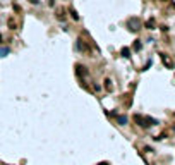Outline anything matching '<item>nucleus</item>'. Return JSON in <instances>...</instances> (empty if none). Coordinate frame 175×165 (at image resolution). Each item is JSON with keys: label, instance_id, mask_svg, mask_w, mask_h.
Wrapping results in <instances>:
<instances>
[{"label": "nucleus", "instance_id": "nucleus-2", "mask_svg": "<svg viewBox=\"0 0 175 165\" xmlns=\"http://www.w3.org/2000/svg\"><path fill=\"white\" fill-rule=\"evenodd\" d=\"M127 28L131 31H139L141 29V21L137 17H131V19H127Z\"/></svg>", "mask_w": 175, "mask_h": 165}, {"label": "nucleus", "instance_id": "nucleus-1", "mask_svg": "<svg viewBox=\"0 0 175 165\" xmlns=\"http://www.w3.org/2000/svg\"><path fill=\"white\" fill-rule=\"evenodd\" d=\"M134 121L141 126V127H148V126H153V124H156V121L155 119H150V117H143V115H136L134 117Z\"/></svg>", "mask_w": 175, "mask_h": 165}, {"label": "nucleus", "instance_id": "nucleus-7", "mask_svg": "<svg viewBox=\"0 0 175 165\" xmlns=\"http://www.w3.org/2000/svg\"><path fill=\"white\" fill-rule=\"evenodd\" d=\"M119 124H127V117H119Z\"/></svg>", "mask_w": 175, "mask_h": 165}, {"label": "nucleus", "instance_id": "nucleus-6", "mask_svg": "<svg viewBox=\"0 0 175 165\" xmlns=\"http://www.w3.org/2000/svg\"><path fill=\"white\" fill-rule=\"evenodd\" d=\"M122 55H124L125 59H129V57H131V55H129V48H124V50H122Z\"/></svg>", "mask_w": 175, "mask_h": 165}, {"label": "nucleus", "instance_id": "nucleus-3", "mask_svg": "<svg viewBox=\"0 0 175 165\" xmlns=\"http://www.w3.org/2000/svg\"><path fill=\"white\" fill-rule=\"evenodd\" d=\"M77 50H79V52H88V50H89V46H88L82 40H77Z\"/></svg>", "mask_w": 175, "mask_h": 165}, {"label": "nucleus", "instance_id": "nucleus-5", "mask_svg": "<svg viewBox=\"0 0 175 165\" xmlns=\"http://www.w3.org/2000/svg\"><path fill=\"white\" fill-rule=\"evenodd\" d=\"M162 59H163V62H165V64H167L168 67H172V65H174V64H172V62H170V60L167 59V55H162Z\"/></svg>", "mask_w": 175, "mask_h": 165}, {"label": "nucleus", "instance_id": "nucleus-9", "mask_svg": "<svg viewBox=\"0 0 175 165\" xmlns=\"http://www.w3.org/2000/svg\"><path fill=\"white\" fill-rule=\"evenodd\" d=\"M70 14H72V17H74V19H76V21H77V19H79V15H77V12H76V10H70Z\"/></svg>", "mask_w": 175, "mask_h": 165}, {"label": "nucleus", "instance_id": "nucleus-10", "mask_svg": "<svg viewBox=\"0 0 175 165\" xmlns=\"http://www.w3.org/2000/svg\"><path fill=\"white\" fill-rule=\"evenodd\" d=\"M0 41H2V34H0Z\"/></svg>", "mask_w": 175, "mask_h": 165}, {"label": "nucleus", "instance_id": "nucleus-4", "mask_svg": "<svg viewBox=\"0 0 175 165\" xmlns=\"http://www.w3.org/2000/svg\"><path fill=\"white\" fill-rule=\"evenodd\" d=\"M10 53V48L9 46H2L0 48V57H5V55H9Z\"/></svg>", "mask_w": 175, "mask_h": 165}, {"label": "nucleus", "instance_id": "nucleus-8", "mask_svg": "<svg viewBox=\"0 0 175 165\" xmlns=\"http://www.w3.org/2000/svg\"><path fill=\"white\" fill-rule=\"evenodd\" d=\"M141 46H143V45H141L139 41H136V43H134V50H141Z\"/></svg>", "mask_w": 175, "mask_h": 165}]
</instances>
